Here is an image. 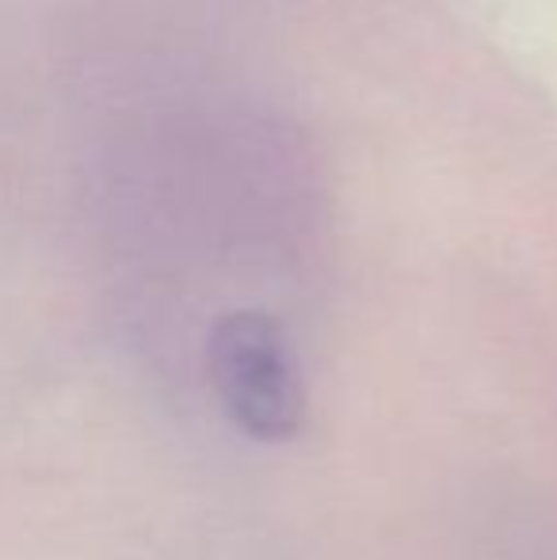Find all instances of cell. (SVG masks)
<instances>
[{
	"mask_svg": "<svg viewBox=\"0 0 557 560\" xmlns=\"http://www.w3.org/2000/svg\"><path fill=\"white\" fill-rule=\"evenodd\" d=\"M214 382L233 420L256 439H287L302 416V385L279 328L253 313L214 336Z\"/></svg>",
	"mask_w": 557,
	"mask_h": 560,
	"instance_id": "cell-1",
	"label": "cell"
}]
</instances>
